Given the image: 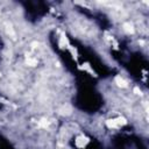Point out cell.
<instances>
[{
	"instance_id": "1",
	"label": "cell",
	"mask_w": 149,
	"mask_h": 149,
	"mask_svg": "<svg viewBox=\"0 0 149 149\" xmlns=\"http://www.w3.org/2000/svg\"><path fill=\"white\" fill-rule=\"evenodd\" d=\"M123 123H125V119H122V118L113 119V120H109V121L107 122V125H108L109 127H119V126H121V125H123Z\"/></svg>"
},
{
	"instance_id": "2",
	"label": "cell",
	"mask_w": 149,
	"mask_h": 149,
	"mask_svg": "<svg viewBox=\"0 0 149 149\" xmlns=\"http://www.w3.org/2000/svg\"><path fill=\"white\" fill-rule=\"evenodd\" d=\"M115 81H116V84L120 86V87H127V83L122 79V78H120V77H116L115 78Z\"/></svg>"
},
{
	"instance_id": "3",
	"label": "cell",
	"mask_w": 149,
	"mask_h": 149,
	"mask_svg": "<svg viewBox=\"0 0 149 149\" xmlns=\"http://www.w3.org/2000/svg\"><path fill=\"white\" fill-rule=\"evenodd\" d=\"M132 28H133V27H132L130 24H128V23H127V24H125V29H126L127 31H129V33H133V29H132Z\"/></svg>"
}]
</instances>
